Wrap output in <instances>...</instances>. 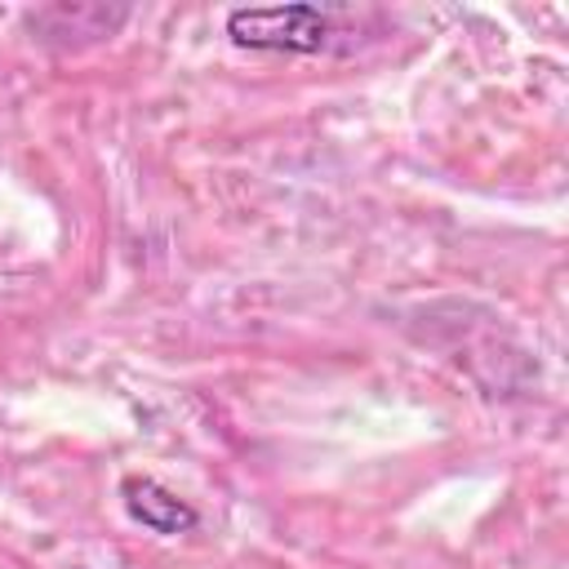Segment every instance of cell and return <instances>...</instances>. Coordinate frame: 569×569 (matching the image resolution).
<instances>
[{
    "mask_svg": "<svg viewBox=\"0 0 569 569\" xmlns=\"http://www.w3.org/2000/svg\"><path fill=\"white\" fill-rule=\"evenodd\" d=\"M329 13L320 4H253L227 13V36L262 53H320L329 44Z\"/></svg>",
    "mask_w": 569,
    "mask_h": 569,
    "instance_id": "obj_1",
    "label": "cell"
},
{
    "mask_svg": "<svg viewBox=\"0 0 569 569\" xmlns=\"http://www.w3.org/2000/svg\"><path fill=\"white\" fill-rule=\"evenodd\" d=\"M120 498H124V511L138 525H147L151 533H191L200 525L196 507L187 498H178L173 489H164L160 480H151V476H129L120 485Z\"/></svg>",
    "mask_w": 569,
    "mask_h": 569,
    "instance_id": "obj_2",
    "label": "cell"
}]
</instances>
